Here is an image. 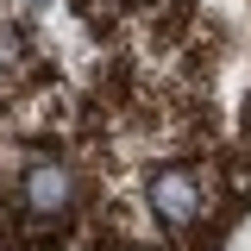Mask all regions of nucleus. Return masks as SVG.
Listing matches in <instances>:
<instances>
[{"mask_svg": "<svg viewBox=\"0 0 251 251\" xmlns=\"http://www.w3.org/2000/svg\"><path fill=\"white\" fill-rule=\"evenodd\" d=\"M13 57H19V38H13V31L0 25V63H13Z\"/></svg>", "mask_w": 251, "mask_h": 251, "instance_id": "7ed1b4c3", "label": "nucleus"}, {"mask_svg": "<svg viewBox=\"0 0 251 251\" xmlns=\"http://www.w3.org/2000/svg\"><path fill=\"white\" fill-rule=\"evenodd\" d=\"M151 207H157L163 226H195V220H201V188H195V176L157 170L151 176Z\"/></svg>", "mask_w": 251, "mask_h": 251, "instance_id": "f257e3e1", "label": "nucleus"}, {"mask_svg": "<svg viewBox=\"0 0 251 251\" xmlns=\"http://www.w3.org/2000/svg\"><path fill=\"white\" fill-rule=\"evenodd\" d=\"M69 201H75V176H69L63 163H38V170H25V207H31V214L57 220Z\"/></svg>", "mask_w": 251, "mask_h": 251, "instance_id": "f03ea898", "label": "nucleus"}]
</instances>
